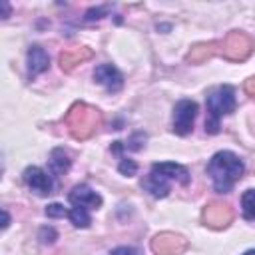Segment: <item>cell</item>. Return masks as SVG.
I'll return each instance as SVG.
<instances>
[{
	"label": "cell",
	"mask_w": 255,
	"mask_h": 255,
	"mask_svg": "<svg viewBox=\"0 0 255 255\" xmlns=\"http://www.w3.org/2000/svg\"><path fill=\"white\" fill-rule=\"evenodd\" d=\"M243 88H245V94H247L249 98H253V96H255V78H247Z\"/></svg>",
	"instance_id": "obj_25"
},
{
	"label": "cell",
	"mask_w": 255,
	"mask_h": 255,
	"mask_svg": "<svg viewBox=\"0 0 255 255\" xmlns=\"http://www.w3.org/2000/svg\"><path fill=\"white\" fill-rule=\"evenodd\" d=\"M253 195H255V191H253L251 187L245 189L243 195H241V213H243V217H245L247 221H253V219H255V203H253Z\"/></svg>",
	"instance_id": "obj_18"
},
{
	"label": "cell",
	"mask_w": 255,
	"mask_h": 255,
	"mask_svg": "<svg viewBox=\"0 0 255 255\" xmlns=\"http://www.w3.org/2000/svg\"><path fill=\"white\" fill-rule=\"evenodd\" d=\"M118 171L122 175H126V177H131V175L137 173V163L133 159H129V157H122L120 163H118Z\"/></svg>",
	"instance_id": "obj_19"
},
{
	"label": "cell",
	"mask_w": 255,
	"mask_h": 255,
	"mask_svg": "<svg viewBox=\"0 0 255 255\" xmlns=\"http://www.w3.org/2000/svg\"><path fill=\"white\" fill-rule=\"evenodd\" d=\"M70 165H72V159L62 147L52 149V153H50V169H52V173H66L70 169Z\"/></svg>",
	"instance_id": "obj_16"
},
{
	"label": "cell",
	"mask_w": 255,
	"mask_h": 255,
	"mask_svg": "<svg viewBox=\"0 0 255 255\" xmlns=\"http://www.w3.org/2000/svg\"><path fill=\"white\" fill-rule=\"evenodd\" d=\"M92 58H94L92 48H88V46H76V48H68V50L60 52L58 64H60V68L64 72H72L74 68H78L80 64H84V62H88Z\"/></svg>",
	"instance_id": "obj_10"
},
{
	"label": "cell",
	"mask_w": 255,
	"mask_h": 255,
	"mask_svg": "<svg viewBox=\"0 0 255 255\" xmlns=\"http://www.w3.org/2000/svg\"><path fill=\"white\" fill-rule=\"evenodd\" d=\"M233 207L225 201H219V199H213L209 201L203 211H201V221L203 225H207L209 229H225L231 221H233Z\"/></svg>",
	"instance_id": "obj_5"
},
{
	"label": "cell",
	"mask_w": 255,
	"mask_h": 255,
	"mask_svg": "<svg viewBox=\"0 0 255 255\" xmlns=\"http://www.w3.org/2000/svg\"><path fill=\"white\" fill-rule=\"evenodd\" d=\"M10 213L8 211H4V209H0V229H6L8 225H10Z\"/></svg>",
	"instance_id": "obj_26"
},
{
	"label": "cell",
	"mask_w": 255,
	"mask_h": 255,
	"mask_svg": "<svg viewBox=\"0 0 255 255\" xmlns=\"http://www.w3.org/2000/svg\"><path fill=\"white\" fill-rule=\"evenodd\" d=\"M253 52V40L241 30H231L221 42V54L229 62H243Z\"/></svg>",
	"instance_id": "obj_4"
},
{
	"label": "cell",
	"mask_w": 255,
	"mask_h": 255,
	"mask_svg": "<svg viewBox=\"0 0 255 255\" xmlns=\"http://www.w3.org/2000/svg\"><path fill=\"white\" fill-rule=\"evenodd\" d=\"M38 239H40L42 243H54V241L58 239V231H56L52 225H44V227H40V231H38Z\"/></svg>",
	"instance_id": "obj_20"
},
{
	"label": "cell",
	"mask_w": 255,
	"mask_h": 255,
	"mask_svg": "<svg viewBox=\"0 0 255 255\" xmlns=\"http://www.w3.org/2000/svg\"><path fill=\"white\" fill-rule=\"evenodd\" d=\"M149 247L155 255H183L189 247V241L179 233L161 231L151 239Z\"/></svg>",
	"instance_id": "obj_6"
},
{
	"label": "cell",
	"mask_w": 255,
	"mask_h": 255,
	"mask_svg": "<svg viewBox=\"0 0 255 255\" xmlns=\"http://www.w3.org/2000/svg\"><path fill=\"white\" fill-rule=\"evenodd\" d=\"M24 183L36 191L38 195H50L52 189H54V183H52V177L38 165H30L24 169Z\"/></svg>",
	"instance_id": "obj_9"
},
{
	"label": "cell",
	"mask_w": 255,
	"mask_h": 255,
	"mask_svg": "<svg viewBox=\"0 0 255 255\" xmlns=\"http://www.w3.org/2000/svg\"><path fill=\"white\" fill-rule=\"evenodd\" d=\"M243 173H245L243 159L227 149L213 153L207 163V175L211 177L213 189L217 193H229L233 185L243 177Z\"/></svg>",
	"instance_id": "obj_1"
},
{
	"label": "cell",
	"mask_w": 255,
	"mask_h": 255,
	"mask_svg": "<svg viewBox=\"0 0 255 255\" xmlns=\"http://www.w3.org/2000/svg\"><path fill=\"white\" fill-rule=\"evenodd\" d=\"M94 80L100 86H104L108 92H112V94H116V92H120L124 88V76H122V72L114 64H100V66H96Z\"/></svg>",
	"instance_id": "obj_8"
},
{
	"label": "cell",
	"mask_w": 255,
	"mask_h": 255,
	"mask_svg": "<svg viewBox=\"0 0 255 255\" xmlns=\"http://www.w3.org/2000/svg\"><path fill=\"white\" fill-rule=\"evenodd\" d=\"M46 215L50 219H58V217H66L68 215V209L62 205V203H50L46 207Z\"/></svg>",
	"instance_id": "obj_21"
},
{
	"label": "cell",
	"mask_w": 255,
	"mask_h": 255,
	"mask_svg": "<svg viewBox=\"0 0 255 255\" xmlns=\"http://www.w3.org/2000/svg\"><path fill=\"white\" fill-rule=\"evenodd\" d=\"M26 66H28V78L34 80L36 76L44 74L50 68V56L40 44H32L26 54Z\"/></svg>",
	"instance_id": "obj_11"
},
{
	"label": "cell",
	"mask_w": 255,
	"mask_h": 255,
	"mask_svg": "<svg viewBox=\"0 0 255 255\" xmlns=\"http://www.w3.org/2000/svg\"><path fill=\"white\" fill-rule=\"evenodd\" d=\"M217 46H219L217 42H199V44L191 46V50L185 56V62L187 64H201V62H205V60L215 56Z\"/></svg>",
	"instance_id": "obj_15"
},
{
	"label": "cell",
	"mask_w": 255,
	"mask_h": 255,
	"mask_svg": "<svg viewBox=\"0 0 255 255\" xmlns=\"http://www.w3.org/2000/svg\"><path fill=\"white\" fill-rule=\"evenodd\" d=\"M151 171H157L169 183L171 181H177L179 185H189V181H191L187 167H183V165H179L175 161H157V163L151 165Z\"/></svg>",
	"instance_id": "obj_13"
},
{
	"label": "cell",
	"mask_w": 255,
	"mask_h": 255,
	"mask_svg": "<svg viewBox=\"0 0 255 255\" xmlns=\"http://www.w3.org/2000/svg\"><path fill=\"white\" fill-rule=\"evenodd\" d=\"M64 124L76 141L90 139L102 126V112L84 102H74L64 116Z\"/></svg>",
	"instance_id": "obj_2"
},
{
	"label": "cell",
	"mask_w": 255,
	"mask_h": 255,
	"mask_svg": "<svg viewBox=\"0 0 255 255\" xmlns=\"http://www.w3.org/2000/svg\"><path fill=\"white\" fill-rule=\"evenodd\" d=\"M68 199L72 205H80V207H86V209H98L102 207V197L100 193H96L90 185L86 183H80V185H74L72 191L68 193Z\"/></svg>",
	"instance_id": "obj_12"
},
{
	"label": "cell",
	"mask_w": 255,
	"mask_h": 255,
	"mask_svg": "<svg viewBox=\"0 0 255 255\" xmlns=\"http://www.w3.org/2000/svg\"><path fill=\"white\" fill-rule=\"evenodd\" d=\"M110 255H135V249L133 247H128V245H120V247L112 249Z\"/></svg>",
	"instance_id": "obj_24"
},
{
	"label": "cell",
	"mask_w": 255,
	"mask_h": 255,
	"mask_svg": "<svg viewBox=\"0 0 255 255\" xmlns=\"http://www.w3.org/2000/svg\"><path fill=\"white\" fill-rule=\"evenodd\" d=\"M12 16V6L6 0H0V20H6Z\"/></svg>",
	"instance_id": "obj_23"
},
{
	"label": "cell",
	"mask_w": 255,
	"mask_h": 255,
	"mask_svg": "<svg viewBox=\"0 0 255 255\" xmlns=\"http://www.w3.org/2000/svg\"><path fill=\"white\" fill-rule=\"evenodd\" d=\"M74 227H80V229H86L90 227L92 223V217H90V211L86 207H80V205H74L72 209H68V215H66Z\"/></svg>",
	"instance_id": "obj_17"
},
{
	"label": "cell",
	"mask_w": 255,
	"mask_h": 255,
	"mask_svg": "<svg viewBox=\"0 0 255 255\" xmlns=\"http://www.w3.org/2000/svg\"><path fill=\"white\" fill-rule=\"evenodd\" d=\"M237 108L235 100V88L229 84L217 86L207 94V120H205V131L207 133H219V120L223 116L233 114Z\"/></svg>",
	"instance_id": "obj_3"
},
{
	"label": "cell",
	"mask_w": 255,
	"mask_h": 255,
	"mask_svg": "<svg viewBox=\"0 0 255 255\" xmlns=\"http://www.w3.org/2000/svg\"><path fill=\"white\" fill-rule=\"evenodd\" d=\"M243 255H255V251H253V249H247V251H245Z\"/></svg>",
	"instance_id": "obj_27"
},
{
	"label": "cell",
	"mask_w": 255,
	"mask_h": 255,
	"mask_svg": "<svg viewBox=\"0 0 255 255\" xmlns=\"http://www.w3.org/2000/svg\"><path fill=\"white\" fill-rule=\"evenodd\" d=\"M197 104L193 100H179L173 106V124L171 129L177 135H187L193 131V122L197 118Z\"/></svg>",
	"instance_id": "obj_7"
},
{
	"label": "cell",
	"mask_w": 255,
	"mask_h": 255,
	"mask_svg": "<svg viewBox=\"0 0 255 255\" xmlns=\"http://www.w3.org/2000/svg\"><path fill=\"white\" fill-rule=\"evenodd\" d=\"M141 187L145 189V191H149L153 197H167L169 195V189H171V183L163 177V175H159L157 171H151L149 169V173L141 179Z\"/></svg>",
	"instance_id": "obj_14"
},
{
	"label": "cell",
	"mask_w": 255,
	"mask_h": 255,
	"mask_svg": "<svg viewBox=\"0 0 255 255\" xmlns=\"http://www.w3.org/2000/svg\"><path fill=\"white\" fill-rule=\"evenodd\" d=\"M106 14H108V6H96V8H90V10L86 12L84 20H86V22H92V20H100V18H104Z\"/></svg>",
	"instance_id": "obj_22"
}]
</instances>
